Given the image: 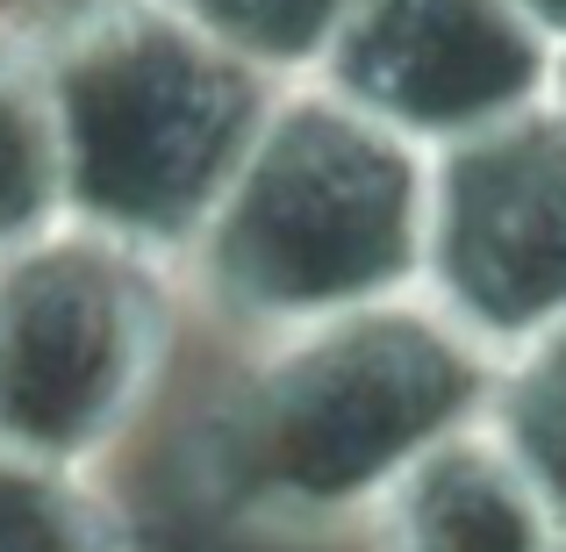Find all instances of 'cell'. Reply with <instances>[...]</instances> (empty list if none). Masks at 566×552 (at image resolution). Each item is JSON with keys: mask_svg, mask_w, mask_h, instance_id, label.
Returning <instances> with one entry per match:
<instances>
[{"mask_svg": "<svg viewBox=\"0 0 566 552\" xmlns=\"http://www.w3.org/2000/svg\"><path fill=\"white\" fill-rule=\"evenodd\" d=\"M237 373L193 416V481L230 524L316 531L374 517L401 467L473 424L495 345L423 288L244 337Z\"/></svg>", "mask_w": 566, "mask_h": 552, "instance_id": "obj_1", "label": "cell"}, {"mask_svg": "<svg viewBox=\"0 0 566 552\" xmlns=\"http://www.w3.org/2000/svg\"><path fill=\"white\" fill-rule=\"evenodd\" d=\"M430 144L302 72L187 244V302L237 337L423 288Z\"/></svg>", "mask_w": 566, "mask_h": 552, "instance_id": "obj_2", "label": "cell"}, {"mask_svg": "<svg viewBox=\"0 0 566 552\" xmlns=\"http://www.w3.org/2000/svg\"><path fill=\"white\" fill-rule=\"evenodd\" d=\"M65 216L187 259L287 80L172 0H57L36 14Z\"/></svg>", "mask_w": 566, "mask_h": 552, "instance_id": "obj_3", "label": "cell"}, {"mask_svg": "<svg viewBox=\"0 0 566 552\" xmlns=\"http://www.w3.org/2000/svg\"><path fill=\"white\" fill-rule=\"evenodd\" d=\"M180 259L57 216L0 251V438L108 467L180 360Z\"/></svg>", "mask_w": 566, "mask_h": 552, "instance_id": "obj_4", "label": "cell"}, {"mask_svg": "<svg viewBox=\"0 0 566 552\" xmlns=\"http://www.w3.org/2000/svg\"><path fill=\"white\" fill-rule=\"evenodd\" d=\"M423 294L495 352L566 316V115L553 101L430 144Z\"/></svg>", "mask_w": 566, "mask_h": 552, "instance_id": "obj_5", "label": "cell"}, {"mask_svg": "<svg viewBox=\"0 0 566 552\" xmlns=\"http://www.w3.org/2000/svg\"><path fill=\"white\" fill-rule=\"evenodd\" d=\"M316 80L416 144H444L545 101L553 37L524 0H352Z\"/></svg>", "mask_w": 566, "mask_h": 552, "instance_id": "obj_6", "label": "cell"}, {"mask_svg": "<svg viewBox=\"0 0 566 552\" xmlns=\"http://www.w3.org/2000/svg\"><path fill=\"white\" fill-rule=\"evenodd\" d=\"M387 552H553L559 510L488 416L444 430L374 502Z\"/></svg>", "mask_w": 566, "mask_h": 552, "instance_id": "obj_7", "label": "cell"}, {"mask_svg": "<svg viewBox=\"0 0 566 552\" xmlns=\"http://www.w3.org/2000/svg\"><path fill=\"white\" fill-rule=\"evenodd\" d=\"M0 552H137V531L101 467L0 438Z\"/></svg>", "mask_w": 566, "mask_h": 552, "instance_id": "obj_8", "label": "cell"}, {"mask_svg": "<svg viewBox=\"0 0 566 552\" xmlns=\"http://www.w3.org/2000/svg\"><path fill=\"white\" fill-rule=\"evenodd\" d=\"M57 216H65V173H57V123H51L36 14L0 8V251L36 237Z\"/></svg>", "mask_w": 566, "mask_h": 552, "instance_id": "obj_9", "label": "cell"}, {"mask_svg": "<svg viewBox=\"0 0 566 552\" xmlns=\"http://www.w3.org/2000/svg\"><path fill=\"white\" fill-rule=\"evenodd\" d=\"M481 416L524 459V473L545 488V502L566 524V316L495 352V387H488Z\"/></svg>", "mask_w": 566, "mask_h": 552, "instance_id": "obj_10", "label": "cell"}, {"mask_svg": "<svg viewBox=\"0 0 566 552\" xmlns=\"http://www.w3.org/2000/svg\"><path fill=\"white\" fill-rule=\"evenodd\" d=\"M172 8H187L208 37L244 51L273 80H302V72L323 65V51H331L337 22L352 14V0H172Z\"/></svg>", "mask_w": 566, "mask_h": 552, "instance_id": "obj_11", "label": "cell"}, {"mask_svg": "<svg viewBox=\"0 0 566 552\" xmlns=\"http://www.w3.org/2000/svg\"><path fill=\"white\" fill-rule=\"evenodd\" d=\"M524 8L538 14V29L553 37V51H559V43H566V0H524Z\"/></svg>", "mask_w": 566, "mask_h": 552, "instance_id": "obj_12", "label": "cell"}, {"mask_svg": "<svg viewBox=\"0 0 566 552\" xmlns=\"http://www.w3.org/2000/svg\"><path fill=\"white\" fill-rule=\"evenodd\" d=\"M545 101H553V108L566 115V43L553 51V86H545Z\"/></svg>", "mask_w": 566, "mask_h": 552, "instance_id": "obj_13", "label": "cell"}, {"mask_svg": "<svg viewBox=\"0 0 566 552\" xmlns=\"http://www.w3.org/2000/svg\"><path fill=\"white\" fill-rule=\"evenodd\" d=\"M553 552H566V531H559V539H553Z\"/></svg>", "mask_w": 566, "mask_h": 552, "instance_id": "obj_14", "label": "cell"}]
</instances>
